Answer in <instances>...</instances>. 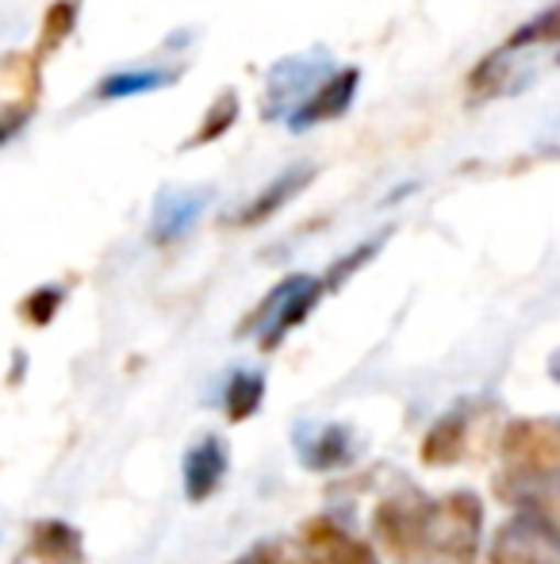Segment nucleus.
<instances>
[{"mask_svg":"<svg viewBox=\"0 0 560 564\" xmlns=\"http://www.w3.org/2000/svg\"><path fill=\"white\" fill-rule=\"evenodd\" d=\"M322 296H327V289H322L319 276H311V273L284 276L277 289H270V296H265L262 304H257L254 312L239 323L234 335L239 338L257 335V346H262L265 354H273V349H277L292 330L304 327L307 315L319 307Z\"/></svg>","mask_w":560,"mask_h":564,"instance_id":"nucleus-2","label":"nucleus"},{"mask_svg":"<svg viewBox=\"0 0 560 564\" xmlns=\"http://www.w3.org/2000/svg\"><path fill=\"white\" fill-rule=\"evenodd\" d=\"M185 66H135V69H116V74L100 77L97 85V100H128V97H146V93L169 89L180 82Z\"/></svg>","mask_w":560,"mask_h":564,"instance_id":"nucleus-15","label":"nucleus"},{"mask_svg":"<svg viewBox=\"0 0 560 564\" xmlns=\"http://www.w3.org/2000/svg\"><path fill=\"white\" fill-rule=\"evenodd\" d=\"M557 62H560V58H557Z\"/></svg>","mask_w":560,"mask_h":564,"instance_id":"nucleus-26","label":"nucleus"},{"mask_svg":"<svg viewBox=\"0 0 560 564\" xmlns=\"http://www.w3.org/2000/svg\"><path fill=\"white\" fill-rule=\"evenodd\" d=\"M28 553L35 564H85L81 530L62 519H39L35 527H31Z\"/></svg>","mask_w":560,"mask_h":564,"instance_id":"nucleus-14","label":"nucleus"},{"mask_svg":"<svg viewBox=\"0 0 560 564\" xmlns=\"http://www.w3.org/2000/svg\"><path fill=\"white\" fill-rule=\"evenodd\" d=\"M546 43H560V0L549 4L546 12L534 15V20H526L523 28L510 31V39L503 46L507 51H526V46H546Z\"/></svg>","mask_w":560,"mask_h":564,"instance_id":"nucleus-21","label":"nucleus"},{"mask_svg":"<svg viewBox=\"0 0 560 564\" xmlns=\"http://www.w3.org/2000/svg\"><path fill=\"white\" fill-rule=\"evenodd\" d=\"M74 28H77V0H54V4L43 12V28H39V43H35V54H31V58L35 62L51 58V54L74 35Z\"/></svg>","mask_w":560,"mask_h":564,"instance_id":"nucleus-19","label":"nucleus"},{"mask_svg":"<svg viewBox=\"0 0 560 564\" xmlns=\"http://www.w3.org/2000/svg\"><path fill=\"white\" fill-rule=\"evenodd\" d=\"M549 380H553V384H560V349L553 357H549Z\"/></svg>","mask_w":560,"mask_h":564,"instance_id":"nucleus-25","label":"nucleus"},{"mask_svg":"<svg viewBox=\"0 0 560 564\" xmlns=\"http://www.w3.org/2000/svg\"><path fill=\"white\" fill-rule=\"evenodd\" d=\"M31 112H35V97H23V100H12V105L0 108V147L4 142H12L15 134L28 127Z\"/></svg>","mask_w":560,"mask_h":564,"instance_id":"nucleus-24","label":"nucleus"},{"mask_svg":"<svg viewBox=\"0 0 560 564\" xmlns=\"http://www.w3.org/2000/svg\"><path fill=\"white\" fill-rule=\"evenodd\" d=\"M315 181V165L311 162H296L288 165V170H281L277 177L270 181L265 188H257V196H250L246 204H242L239 212L231 216V227H262L270 224L273 216H281L284 208H288L292 200H296L304 188H311Z\"/></svg>","mask_w":560,"mask_h":564,"instance_id":"nucleus-8","label":"nucleus"},{"mask_svg":"<svg viewBox=\"0 0 560 564\" xmlns=\"http://www.w3.org/2000/svg\"><path fill=\"white\" fill-rule=\"evenodd\" d=\"M239 112H242L239 93H234V89L216 93V100H211L208 112H204V119L196 123V131L180 142V150H204V147H211V142L227 139V134H231V127L239 123Z\"/></svg>","mask_w":560,"mask_h":564,"instance_id":"nucleus-16","label":"nucleus"},{"mask_svg":"<svg viewBox=\"0 0 560 564\" xmlns=\"http://www.w3.org/2000/svg\"><path fill=\"white\" fill-rule=\"evenodd\" d=\"M507 476H560V415L510 419L499 438Z\"/></svg>","mask_w":560,"mask_h":564,"instance_id":"nucleus-3","label":"nucleus"},{"mask_svg":"<svg viewBox=\"0 0 560 564\" xmlns=\"http://www.w3.org/2000/svg\"><path fill=\"white\" fill-rule=\"evenodd\" d=\"M495 496L560 534V476H530V480H523V476L503 473L495 480Z\"/></svg>","mask_w":560,"mask_h":564,"instance_id":"nucleus-10","label":"nucleus"},{"mask_svg":"<svg viewBox=\"0 0 560 564\" xmlns=\"http://www.w3.org/2000/svg\"><path fill=\"white\" fill-rule=\"evenodd\" d=\"M487 564H560V534L518 511L495 530Z\"/></svg>","mask_w":560,"mask_h":564,"instance_id":"nucleus-5","label":"nucleus"},{"mask_svg":"<svg viewBox=\"0 0 560 564\" xmlns=\"http://www.w3.org/2000/svg\"><path fill=\"white\" fill-rule=\"evenodd\" d=\"M231 564H311V561H304L284 542H257L254 550H246L239 561H231Z\"/></svg>","mask_w":560,"mask_h":564,"instance_id":"nucleus-23","label":"nucleus"},{"mask_svg":"<svg viewBox=\"0 0 560 564\" xmlns=\"http://www.w3.org/2000/svg\"><path fill=\"white\" fill-rule=\"evenodd\" d=\"M262 403H265V377L262 372H234V377L227 380V392H223L227 423H246L250 415H257Z\"/></svg>","mask_w":560,"mask_h":564,"instance_id":"nucleus-18","label":"nucleus"},{"mask_svg":"<svg viewBox=\"0 0 560 564\" xmlns=\"http://www.w3.org/2000/svg\"><path fill=\"white\" fill-rule=\"evenodd\" d=\"M330 74V54L327 51H304L292 54V58H281L277 66H270L265 74V100H262V119L265 123H277V119H288L292 108Z\"/></svg>","mask_w":560,"mask_h":564,"instance_id":"nucleus-4","label":"nucleus"},{"mask_svg":"<svg viewBox=\"0 0 560 564\" xmlns=\"http://www.w3.org/2000/svg\"><path fill=\"white\" fill-rule=\"evenodd\" d=\"M484 503L476 491H449L426 499L404 488L381 499L373 514V534L399 564H472L476 561Z\"/></svg>","mask_w":560,"mask_h":564,"instance_id":"nucleus-1","label":"nucleus"},{"mask_svg":"<svg viewBox=\"0 0 560 564\" xmlns=\"http://www.w3.org/2000/svg\"><path fill=\"white\" fill-rule=\"evenodd\" d=\"M353 431L345 423H322L311 426V431L296 434V453L299 465L307 473H334V468H345L353 460Z\"/></svg>","mask_w":560,"mask_h":564,"instance_id":"nucleus-11","label":"nucleus"},{"mask_svg":"<svg viewBox=\"0 0 560 564\" xmlns=\"http://www.w3.org/2000/svg\"><path fill=\"white\" fill-rule=\"evenodd\" d=\"M358 85H361V69L358 66H342V69H330L304 100L288 112L284 123L292 131H307V127H319L330 123V119H342L353 108V97H358Z\"/></svg>","mask_w":560,"mask_h":564,"instance_id":"nucleus-6","label":"nucleus"},{"mask_svg":"<svg viewBox=\"0 0 560 564\" xmlns=\"http://www.w3.org/2000/svg\"><path fill=\"white\" fill-rule=\"evenodd\" d=\"M227 468H231V457H227L223 438L208 434V438L196 442V446L185 453V465H180L188 503H204V499L216 496L219 484H223V476H227Z\"/></svg>","mask_w":560,"mask_h":564,"instance_id":"nucleus-12","label":"nucleus"},{"mask_svg":"<svg viewBox=\"0 0 560 564\" xmlns=\"http://www.w3.org/2000/svg\"><path fill=\"white\" fill-rule=\"evenodd\" d=\"M62 304H66V289L62 284H39L35 292H28L20 300V315L31 327H51L54 315L62 312Z\"/></svg>","mask_w":560,"mask_h":564,"instance_id":"nucleus-22","label":"nucleus"},{"mask_svg":"<svg viewBox=\"0 0 560 564\" xmlns=\"http://www.w3.org/2000/svg\"><path fill=\"white\" fill-rule=\"evenodd\" d=\"M469 438H472V419L464 408L441 415L438 423L426 431L422 446H419V460L426 468H449L457 460L469 457Z\"/></svg>","mask_w":560,"mask_h":564,"instance_id":"nucleus-13","label":"nucleus"},{"mask_svg":"<svg viewBox=\"0 0 560 564\" xmlns=\"http://www.w3.org/2000/svg\"><path fill=\"white\" fill-rule=\"evenodd\" d=\"M510 51L499 46V51L484 54V58L472 66V74L464 77V89H469V100L484 105V100H495L503 93H510Z\"/></svg>","mask_w":560,"mask_h":564,"instance_id":"nucleus-17","label":"nucleus"},{"mask_svg":"<svg viewBox=\"0 0 560 564\" xmlns=\"http://www.w3.org/2000/svg\"><path fill=\"white\" fill-rule=\"evenodd\" d=\"M299 550L311 564H381L373 545L338 527L330 514H315L299 527Z\"/></svg>","mask_w":560,"mask_h":564,"instance_id":"nucleus-7","label":"nucleus"},{"mask_svg":"<svg viewBox=\"0 0 560 564\" xmlns=\"http://www.w3.org/2000/svg\"><path fill=\"white\" fill-rule=\"evenodd\" d=\"M211 188H165L154 200V216H150V242L173 246L196 227V219L208 212Z\"/></svg>","mask_w":560,"mask_h":564,"instance_id":"nucleus-9","label":"nucleus"},{"mask_svg":"<svg viewBox=\"0 0 560 564\" xmlns=\"http://www.w3.org/2000/svg\"><path fill=\"white\" fill-rule=\"evenodd\" d=\"M388 238H392V230H381V235H373L369 242H361V246H353L350 253H342V258H338L334 265L322 273V289H327V292L345 289V281H353V276H358L361 269H365L369 261L384 250V242H388Z\"/></svg>","mask_w":560,"mask_h":564,"instance_id":"nucleus-20","label":"nucleus"}]
</instances>
